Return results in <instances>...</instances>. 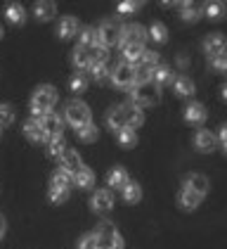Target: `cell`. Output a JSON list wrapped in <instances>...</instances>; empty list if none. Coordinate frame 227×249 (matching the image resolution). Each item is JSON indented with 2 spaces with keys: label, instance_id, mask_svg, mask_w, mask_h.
<instances>
[{
  "label": "cell",
  "instance_id": "cell-6",
  "mask_svg": "<svg viewBox=\"0 0 227 249\" xmlns=\"http://www.w3.org/2000/svg\"><path fill=\"white\" fill-rule=\"evenodd\" d=\"M112 81H114V86H118V88H132V86H135L132 64H128V62H118V64L112 69Z\"/></svg>",
  "mask_w": 227,
  "mask_h": 249
},
{
  "label": "cell",
  "instance_id": "cell-5",
  "mask_svg": "<svg viewBox=\"0 0 227 249\" xmlns=\"http://www.w3.org/2000/svg\"><path fill=\"white\" fill-rule=\"evenodd\" d=\"M147 40V31L140 24H126L118 34V43L121 48H130V45H145Z\"/></svg>",
  "mask_w": 227,
  "mask_h": 249
},
{
  "label": "cell",
  "instance_id": "cell-35",
  "mask_svg": "<svg viewBox=\"0 0 227 249\" xmlns=\"http://www.w3.org/2000/svg\"><path fill=\"white\" fill-rule=\"evenodd\" d=\"M64 150H66V145H64L62 135L50 140V150H48V152H50V157H55V159H57V157H62V154H64Z\"/></svg>",
  "mask_w": 227,
  "mask_h": 249
},
{
  "label": "cell",
  "instance_id": "cell-31",
  "mask_svg": "<svg viewBox=\"0 0 227 249\" xmlns=\"http://www.w3.org/2000/svg\"><path fill=\"white\" fill-rule=\"evenodd\" d=\"M149 36L156 40V43H166V40H168V29H166L163 24L154 21V24L149 26Z\"/></svg>",
  "mask_w": 227,
  "mask_h": 249
},
{
  "label": "cell",
  "instance_id": "cell-16",
  "mask_svg": "<svg viewBox=\"0 0 227 249\" xmlns=\"http://www.w3.org/2000/svg\"><path fill=\"white\" fill-rule=\"evenodd\" d=\"M74 34H78V19L76 17H64L59 19V26H57V36L59 38H71Z\"/></svg>",
  "mask_w": 227,
  "mask_h": 249
},
{
  "label": "cell",
  "instance_id": "cell-2",
  "mask_svg": "<svg viewBox=\"0 0 227 249\" xmlns=\"http://www.w3.org/2000/svg\"><path fill=\"white\" fill-rule=\"evenodd\" d=\"M57 102V90L52 86H40L33 97H31V109H33V114H48L52 107H55Z\"/></svg>",
  "mask_w": 227,
  "mask_h": 249
},
{
  "label": "cell",
  "instance_id": "cell-20",
  "mask_svg": "<svg viewBox=\"0 0 227 249\" xmlns=\"http://www.w3.org/2000/svg\"><path fill=\"white\" fill-rule=\"evenodd\" d=\"M215 147V135L211 131H199L196 133V150L199 152H211Z\"/></svg>",
  "mask_w": 227,
  "mask_h": 249
},
{
  "label": "cell",
  "instance_id": "cell-40",
  "mask_svg": "<svg viewBox=\"0 0 227 249\" xmlns=\"http://www.w3.org/2000/svg\"><path fill=\"white\" fill-rule=\"evenodd\" d=\"M85 86H88V81H85L83 74H76V76L71 78V90H76V93H83Z\"/></svg>",
  "mask_w": 227,
  "mask_h": 249
},
{
  "label": "cell",
  "instance_id": "cell-29",
  "mask_svg": "<svg viewBox=\"0 0 227 249\" xmlns=\"http://www.w3.org/2000/svg\"><path fill=\"white\" fill-rule=\"evenodd\" d=\"M175 93L180 97H189V95H194V83L189 81V78H178L175 81Z\"/></svg>",
  "mask_w": 227,
  "mask_h": 249
},
{
  "label": "cell",
  "instance_id": "cell-18",
  "mask_svg": "<svg viewBox=\"0 0 227 249\" xmlns=\"http://www.w3.org/2000/svg\"><path fill=\"white\" fill-rule=\"evenodd\" d=\"M128 180H130V178H128V173H126V169H121V166H116V169L109 171V176H107V183L112 185L114 190H123Z\"/></svg>",
  "mask_w": 227,
  "mask_h": 249
},
{
  "label": "cell",
  "instance_id": "cell-42",
  "mask_svg": "<svg viewBox=\"0 0 227 249\" xmlns=\"http://www.w3.org/2000/svg\"><path fill=\"white\" fill-rule=\"evenodd\" d=\"M142 7V2H121L118 5V12L121 15H128V12H137Z\"/></svg>",
  "mask_w": 227,
  "mask_h": 249
},
{
  "label": "cell",
  "instance_id": "cell-37",
  "mask_svg": "<svg viewBox=\"0 0 227 249\" xmlns=\"http://www.w3.org/2000/svg\"><path fill=\"white\" fill-rule=\"evenodd\" d=\"M223 12H225V2H208L206 5V15L213 17V19L223 17Z\"/></svg>",
  "mask_w": 227,
  "mask_h": 249
},
{
  "label": "cell",
  "instance_id": "cell-14",
  "mask_svg": "<svg viewBox=\"0 0 227 249\" xmlns=\"http://www.w3.org/2000/svg\"><path fill=\"white\" fill-rule=\"evenodd\" d=\"M50 190L69 192V190H71V176H69V173H64L62 169H59V171H55V173H52V178H50Z\"/></svg>",
  "mask_w": 227,
  "mask_h": 249
},
{
  "label": "cell",
  "instance_id": "cell-33",
  "mask_svg": "<svg viewBox=\"0 0 227 249\" xmlns=\"http://www.w3.org/2000/svg\"><path fill=\"white\" fill-rule=\"evenodd\" d=\"M15 124V109L10 105H0V128Z\"/></svg>",
  "mask_w": 227,
  "mask_h": 249
},
{
  "label": "cell",
  "instance_id": "cell-45",
  "mask_svg": "<svg viewBox=\"0 0 227 249\" xmlns=\"http://www.w3.org/2000/svg\"><path fill=\"white\" fill-rule=\"evenodd\" d=\"M2 235H5V218L0 216V240H2Z\"/></svg>",
  "mask_w": 227,
  "mask_h": 249
},
{
  "label": "cell",
  "instance_id": "cell-9",
  "mask_svg": "<svg viewBox=\"0 0 227 249\" xmlns=\"http://www.w3.org/2000/svg\"><path fill=\"white\" fill-rule=\"evenodd\" d=\"M59 159H62V171L69 173V176H76L83 169V161H81V157H78L76 150H64V154Z\"/></svg>",
  "mask_w": 227,
  "mask_h": 249
},
{
  "label": "cell",
  "instance_id": "cell-13",
  "mask_svg": "<svg viewBox=\"0 0 227 249\" xmlns=\"http://www.w3.org/2000/svg\"><path fill=\"white\" fill-rule=\"evenodd\" d=\"M185 188L204 197L208 192V178L204 173H192V176H187V180H185Z\"/></svg>",
  "mask_w": 227,
  "mask_h": 249
},
{
  "label": "cell",
  "instance_id": "cell-11",
  "mask_svg": "<svg viewBox=\"0 0 227 249\" xmlns=\"http://www.w3.org/2000/svg\"><path fill=\"white\" fill-rule=\"evenodd\" d=\"M204 50L208 53V57H218V55H225V36L220 34H211L206 40H204Z\"/></svg>",
  "mask_w": 227,
  "mask_h": 249
},
{
  "label": "cell",
  "instance_id": "cell-44",
  "mask_svg": "<svg viewBox=\"0 0 227 249\" xmlns=\"http://www.w3.org/2000/svg\"><path fill=\"white\" fill-rule=\"evenodd\" d=\"M213 67H215L218 71H225V55H218V57H213Z\"/></svg>",
  "mask_w": 227,
  "mask_h": 249
},
{
  "label": "cell",
  "instance_id": "cell-22",
  "mask_svg": "<svg viewBox=\"0 0 227 249\" xmlns=\"http://www.w3.org/2000/svg\"><path fill=\"white\" fill-rule=\"evenodd\" d=\"M142 121H145V116L137 107H126V128L128 131H135L137 126H142Z\"/></svg>",
  "mask_w": 227,
  "mask_h": 249
},
{
  "label": "cell",
  "instance_id": "cell-8",
  "mask_svg": "<svg viewBox=\"0 0 227 249\" xmlns=\"http://www.w3.org/2000/svg\"><path fill=\"white\" fill-rule=\"evenodd\" d=\"M40 126H43V133H45V140L50 138H59L62 135V128H64V124H62V119L57 114H52V112H48V114H43L40 119Z\"/></svg>",
  "mask_w": 227,
  "mask_h": 249
},
{
  "label": "cell",
  "instance_id": "cell-38",
  "mask_svg": "<svg viewBox=\"0 0 227 249\" xmlns=\"http://www.w3.org/2000/svg\"><path fill=\"white\" fill-rule=\"evenodd\" d=\"M140 59L145 62V67H147V69H154V67H159V53H154V50H145Z\"/></svg>",
  "mask_w": 227,
  "mask_h": 249
},
{
  "label": "cell",
  "instance_id": "cell-30",
  "mask_svg": "<svg viewBox=\"0 0 227 249\" xmlns=\"http://www.w3.org/2000/svg\"><path fill=\"white\" fill-rule=\"evenodd\" d=\"M52 15H55V2H38L36 5V17L40 21L52 19Z\"/></svg>",
  "mask_w": 227,
  "mask_h": 249
},
{
  "label": "cell",
  "instance_id": "cell-10",
  "mask_svg": "<svg viewBox=\"0 0 227 249\" xmlns=\"http://www.w3.org/2000/svg\"><path fill=\"white\" fill-rule=\"evenodd\" d=\"M90 204H93V211L97 213H107V211H112L114 207V197L109 190H97L93 195V199H90Z\"/></svg>",
  "mask_w": 227,
  "mask_h": 249
},
{
  "label": "cell",
  "instance_id": "cell-3",
  "mask_svg": "<svg viewBox=\"0 0 227 249\" xmlns=\"http://www.w3.org/2000/svg\"><path fill=\"white\" fill-rule=\"evenodd\" d=\"M161 100V90L147 81V83H135L132 86V102L135 105H142V107H149V105H156Z\"/></svg>",
  "mask_w": 227,
  "mask_h": 249
},
{
  "label": "cell",
  "instance_id": "cell-28",
  "mask_svg": "<svg viewBox=\"0 0 227 249\" xmlns=\"http://www.w3.org/2000/svg\"><path fill=\"white\" fill-rule=\"evenodd\" d=\"M76 135H78L83 142H93L95 138H97V126H95L93 121H90V124H85V126L76 128Z\"/></svg>",
  "mask_w": 227,
  "mask_h": 249
},
{
  "label": "cell",
  "instance_id": "cell-19",
  "mask_svg": "<svg viewBox=\"0 0 227 249\" xmlns=\"http://www.w3.org/2000/svg\"><path fill=\"white\" fill-rule=\"evenodd\" d=\"M185 119H187L189 124H204V119H206V109H204V105L192 102V105L187 107V112H185Z\"/></svg>",
  "mask_w": 227,
  "mask_h": 249
},
{
  "label": "cell",
  "instance_id": "cell-34",
  "mask_svg": "<svg viewBox=\"0 0 227 249\" xmlns=\"http://www.w3.org/2000/svg\"><path fill=\"white\" fill-rule=\"evenodd\" d=\"M118 142H121V147H132V145L137 142V135H135V131L123 128V131L118 133Z\"/></svg>",
  "mask_w": 227,
  "mask_h": 249
},
{
  "label": "cell",
  "instance_id": "cell-39",
  "mask_svg": "<svg viewBox=\"0 0 227 249\" xmlns=\"http://www.w3.org/2000/svg\"><path fill=\"white\" fill-rule=\"evenodd\" d=\"M78 249H97V240H95L93 232H88V235H83V237H81Z\"/></svg>",
  "mask_w": 227,
  "mask_h": 249
},
{
  "label": "cell",
  "instance_id": "cell-12",
  "mask_svg": "<svg viewBox=\"0 0 227 249\" xmlns=\"http://www.w3.org/2000/svg\"><path fill=\"white\" fill-rule=\"evenodd\" d=\"M107 124H109V128L114 133H121L126 128V107L123 105L121 107H112L109 114H107Z\"/></svg>",
  "mask_w": 227,
  "mask_h": 249
},
{
  "label": "cell",
  "instance_id": "cell-25",
  "mask_svg": "<svg viewBox=\"0 0 227 249\" xmlns=\"http://www.w3.org/2000/svg\"><path fill=\"white\" fill-rule=\"evenodd\" d=\"M5 12H7V19L12 21V24H21L24 17H26V12H24V7H21L19 2H10Z\"/></svg>",
  "mask_w": 227,
  "mask_h": 249
},
{
  "label": "cell",
  "instance_id": "cell-26",
  "mask_svg": "<svg viewBox=\"0 0 227 249\" xmlns=\"http://www.w3.org/2000/svg\"><path fill=\"white\" fill-rule=\"evenodd\" d=\"M74 64L78 69H90V57H88V48L78 45L74 50Z\"/></svg>",
  "mask_w": 227,
  "mask_h": 249
},
{
  "label": "cell",
  "instance_id": "cell-43",
  "mask_svg": "<svg viewBox=\"0 0 227 249\" xmlns=\"http://www.w3.org/2000/svg\"><path fill=\"white\" fill-rule=\"evenodd\" d=\"M69 197V192H55V190H50V199L55 202V204H59V202H64Z\"/></svg>",
  "mask_w": 227,
  "mask_h": 249
},
{
  "label": "cell",
  "instance_id": "cell-23",
  "mask_svg": "<svg viewBox=\"0 0 227 249\" xmlns=\"http://www.w3.org/2000/svg\"><path fill=\"white\" fill-rule=\"evenodd\" d=\"M180 10H182V19L185 21H196L201 17V7L196 2H182Z\"/></svg>",
  "mask_w": 227,
  "mask_h": 249
},
{
  "label": "cell",
  "instance_id": "cell-7",
  "mask_svg": "<svg viewBox=\"0 0 227 249\" xmlns=\"http://www.w3.org/2000/svg\"><path fill=\"white\" fill-rule=\"evenodd\" d=\"M118 34H121V26H118L116 21L107 19V21H102V26H99V31H97V40H99V45L107 50L109 45H116V43H118Z\"/></svg>",
  "mask_w": 227,
  "mask_h": 249
},
{
  "label": "cell",
  "instance_id": "cell-21",
  "mask_svg": "<svg viewBox=\"0 0 227 249\" xmlns=\"http://www.w3.org/2000/svg\"><path fill=\"white\" fill-rule=\"evenodd\" d=\"M180 204H182V209H187V211L196 209V207L201 204V195H196V192H192L185 188V190L180 192Z\"/></svg>",
  "mask_w": 227,
  "mask_h": 249
},
{
  "label": "cell",
  "instance_id": "cell-27",
  "mask_svg": "<svg viewBox=\"0 0 227 249\" xmlns=\"http://www.w3.org/2000/svg\"><path fill=\"white\" fill-rule=\"evenodd\" d=\"M123 197H126V202H130V204L140 202V197H142L140 185H137V183H132V180H128V183H126V188H123Z\"/></svg>",
  "mask_w": 227,
  "mask_h": 249
},
{
  "label": "cell",
  "instance_id": "cell-32",
  "mask_svg": "<svg viewBox=\"0 0 227 249\" xmlns=\"http://www.w3.org/2000/svg\"><path fill=\"white\" fill-rule=\"evenodd\" d=\"M99 40H97V31H95L93 26H88V29H83V34H81V43L78 45H83V48H90V45H97Z\"/></svg>",
  "mask_w": 227,
  "mask_h": 249
},
{
  "label": "cell",
  "instance_id": "cell-46",
  "mask_svg": "<svg viewBox=\"0 0 227 249\" xmlns=\"http://www.w3.org/2000/svg\"><path fill=\"white\" fill-rule=\"evenodd\" d=\"M0 36H2V29H0Z\"/></svg>",
  "mask_w": 227,
  "mask_h": 249
},
{
  "label": "cell",
  "instance_id": "cell-1",
  "mask_svg": "<svg viewBox=\"0 0 227 249\" xmlns=\"http://www.w3.org/2000/svg\"><path fill=\"white\" fill-rule=\"evenodd\" d=\"M93 235L97 240V249H123V237L118 235V230L112 221L99 223Z\"/></svg>",
  "mask_w": 227,
  "mask_h": 249
},
{
  "label": "cell",
  "instance_id": "cell-15",
  "mask_svg": "<svg viewBox=\"0 0 227 249\" xmlns=\"http://www.w3.org/2000/svg\"><path fill=\"white\" fill-rule=\"evenodd\" d=\"M24 133H26V138H29L31 142H43V140H45L43 126H40V121H38L36 116H33V119H29V121L24 124Z\"/></svg>",
  "mask_w": 227,
  "mask_h": 249
},
{
  "label": "cell",
  "instance_id": "cell-41",
  "mask_svg": "<svg viewBox=\"0 0 227 249\" xmlns=\"http://www.w3.org/2000/svg\"><path fill=\"white\" fill-rule=\"evenodd\" d=\"M90 71H93V76L97 81H107V76H109V69L104 64H95V67H90Z\"/></svg>",
  "mask_w": 227,
  "mask_h": 249
},
{
  "label": "cell",
  "instance_id": "cell-17",
  "mask_svg": "<svg viewBox=\"0 0 227 249\" xmlns=\"http://www.w3.org/2000/svg\"><path fill=\"white\" fill-rule=\"evenodd\" d=\"M173 81V71H170L166 64H159V67H154L151 69V83L156 86V88H161V86H166Z\"/></svg>",
  "mask_w": 227,
  "mask_h": 249
},
{
  "label": "cell",
  "instance_id": "cell-36",
  "mask_svg": "<svg viewBox=\"0 0 227 249\" xmlns=\"http://www.w3.org/2000/svg\"><path fill=\"white\" fill-rule=\"evenodd\" d=\"M132 71H135V83H147V81H151V69H147L145 64L142 67H132Z\"/></svg>",
  "mask_w": 227,
  "mask_h": 249
},
{
  "label": "cell",
  "instance_id": "cell-4",
  "mask_svg": "<svg viewBox=\"0 0 227 249\" xmlns=\"http://www.w3.org/2000/svg\"><path fill=\"white\" fill-rule=\"evenodd\" d=\"M64 114H66V121H69L74 128H81V126L90 124V109H88V105H85V102H81V100H71V102H66Z\"/></svg>",
  "mask_w": 227,
  "mask_h": 249
},
{
  "label": "cell",
  "instance_id": "cell-24",
  "mask_svg": "<svg viewBox=\"0 0 227 249\" xmlns=\"http://www.w3.org/2000/svg\"><path fill=\"white\" fill-rule=\"evenodd\" d=\"M74 183L78 185V188H93V183H95V173L90 171V169H81V171L74 176Z\"/></svg>",
  "mask_w": 227,
  "mask_h": 249
}]
</instances>
